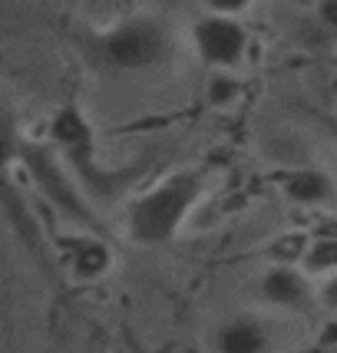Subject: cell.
Masks as SVG:
<instances>
[{"label": "cell", "instance_id": "1", "mask_svg": "<svg viewBox=\"0 0 337 353\" xmlns=\"http://www.w3.org/2000/svg\"><path fill=\"white\" fill-rule=\"evenodd\" d=\"M202 192H205V172L182 169L166 175L159 185H153L149 192H142L133 201V208L126 215L129 238L142 248L168 245L182 231L192 208L199 205Z\"/></svg>", "mask_w": 337, "mask_h": 353}, {"label": "cell", "instance_id": "2", "mask_svg": "<svg viewBox=\"0 0 337 353\" xmlns=\"http://www.w3.org/2000/svg\"><path fill=\"white\" fill-rule=\"evenodd\" d=\"M172 40L168 27L155 17H129L123 23H116L96 40V57L103 66L116 73H146L155 70L159 63H166Z\"/></svg>", "mask_w": 337, "mask_h": 353}, {"label": "cell", "instance_id": "3", "mask_svg": "<svg viewBox=\"0 0 337 353\" xmlns=\"http://www.w3.org/2000/svg\"><path fill=\"white\" fill-rule=\"evenodd\" d=\"M20 162L30 175V182L37 185V192L44 195L63 218H70L73 225L86 228L90 234H99V218L90 208L86 195L79 192L77 179L66 172V165L60 162V155L53 152L50 145H40V142H23L20 145Z\"/></svg>", "mask_w": 337, "mask_h": 353}, {"label": "cell", "instance_id": "4", "mask_svg": "<svg viewBox=\"0 0 337 353\" xmlns=\"http://www.w3.org/2000/svg\"><path fill=\"white\" fill-rule=\"evenodd\" d=\"M192 46L199 60L212 70H235L245 63L248 53V30L235 17L212 14L202 7V14L192 23Z\"/></svg>", "mask_w": 337, "mask_h": 353}, {"label": "cell", "instance_id": "5", "mask_svg": "<svg viewBox=\"0 0 337 353\" xmlns=\"http://www.w3.org/2000/svg\"><path fill=\"white\" fill-rule=\"evenodd\" d=\"M258 294H261V301H268L271 307H281V310H307L311 301H314L305 274L288 268V264L268 268L258 281Z\"/></svg>", "mask_w": 337, "mask_h": 353}, {"label": "cell", "instance_id": "6", "mask_svg": "<svg viewBox=\"0 0 337 353\" xmlns=\"http://www.w3.org/2000/svg\"><path fill=\"white\" fill-rule=\"evenodd\" d=\"M278 188L298 208H331V205H337V182L324 169L285 172Z\"/></svg>", "mask_w": 337, "mask_h": 353}, {"label": "cell", "instance_id": "7", "mask_svg": "<svg viewBox=\"0 0 337 353\" xmlns=\"http://www.w3.org/2000/svg\"><path fill=\"white\" fill-rule=\"evenodd\" d=\"M271 343V334L261 321L235 317L215 330V350L218 353H264Z\"/></svg>", "mask_w": 337, "mask_h": 353}, {"label": "cell", "instance_id": "8", "mask_svg": "<svg viewBox=\"0 0 337 353\" xmlns=\"http://www.w3.org/2000/svg\"><path fill=\"white\" fill-rule=\"evenodd\" d=\"M66 251H70L66 264L73 268V274L79 281H96V277H103L113 268V251L106 248V241L99 234H79L77 241L66 245Z\"/></svg>", "mask_w": 337, "mask_h": 353}, {"label": "cell", "instance_id": "9", "mask_svg": "<svg viewBox=\"0 0 337 353\" xmlns=\"http://www.w3.org/2000/svg\"><path fill=\"white\" fill-rule=\"evenodd\" d=\"M301 264H305L307 274L337 277V238H318V241H311Z\"/></svg>", "mask_w": 337, "mask_h": 353}, {"label": "cell", "instance_id": "10", "mask_svg": "<svg viewBox=\"0 0 337 353\" xmlns=\"http://www.w3.org/2000/svg\"><path fill=\"white\" fill-rule=\"evenodd\" d=\"M314 17L321 20V27L327 33H337V0H324L314 7Z\"/></svg>", "mask_w": 337, "mask_h": 353}, {"label": "cell", "instance_id": "11", "mask_svg": "<svg viewBox=\"0 0 337 353\" xmlns=\"http://www.w3.org/2000/svg\"><path fill=\"white\" fill-rule=\"evenodd\" d=\"M321 297H324V304H327V307H337V277H331V281L324 284Z\"/></svg>", "mask_w": 337, "mask_h": 353}, {"label": "cell", "instance_id": "12", "mask_svg": "<svg viewBox=\"0 0 337 353\" xmlns=\"http://www.w3.org/2000/svg\"><path fill=\"white\" fill-rule=\"evenodd\" d=\"M311 353H318V350H311Z\"/></svg>", "mask_w": 337, "mask_h": 353}]
</instances>
